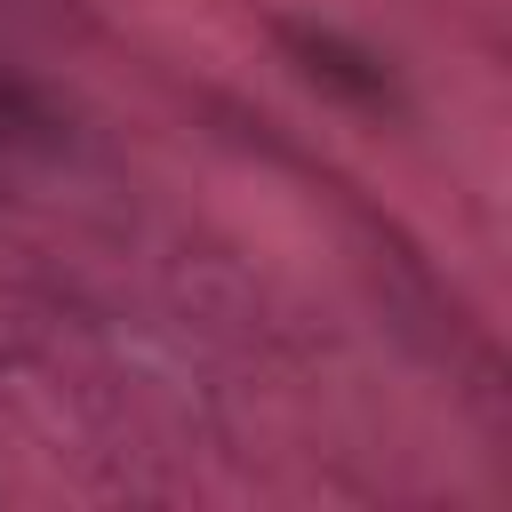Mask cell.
I'll return each mask as SVG.
<instances>
[{"instance_id": "6da1fadb", "label": "cell", "mask_w": 512, "mask_h": 512, "mask_svg": "<svg viewBox=\"0 0 512 512\" xmlns=\"http://www.w3.org/2000/svg\"><path fill=\"white\" fill-rule=\"evenodd\" d=\"M296 48L312 56V80H336V88H352V96H368V104L384 96V80H376V72H360V56H344L336 40H304V32H296Z\"/></svg>"}]
</instances>
